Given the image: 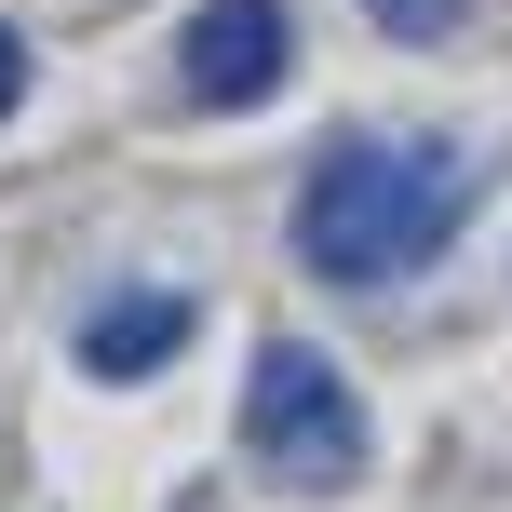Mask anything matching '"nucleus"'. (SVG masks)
I'll use <instances>...</instances> for the list:
<instances>
[{
  "label": "nucleus",
  "mask_w": 512,
  "mask_h": 512,
  "mask_svg": "<svg viewBox=\"0 0 512 512\" xmlns=\"http://www.w3.org/2000/svg\"><path fill=\"white\" fill-rule=\"evenodd\" d=\"M459 230H472V176H459V149H432V135H337V149L310 162V189H297L310 283H351V297L418 283Z\"/></svg>",
  "instance_id": "obj_1"
},
{
  "label": "nucleus",
  "mask_w": 512,
  "mask_h": 512,
  "mask_svg": "<svg viewBox=\"0 0 512 512\" xmlns=\"http://www.w3.org/2000/svg\"><path fill=\"white\" fill-rule=\"evenodd\" d=\"M378 27H391V41H445V27H459V0H378Z\"/></svg>",
  "instance_id": "obj_5"
},
{
  "label": "nucleus",
  "mask_w": 512,
  "mask_h": 512,
  "mask_svg": "<svg viewBox=\"0 0 512 512\" xmlns=\"http://www.w3.org/2000/svg\"><path fill=\"white\" fill-rule=\"evenodd\" d=\"M27 108V27H0V122Z\"/></svg>",
  "instance_id": "obj_6"
},
{
  "label": "nucleus",
  "mask_w": 512,
  "mask_h": 512,
  "mask_svg": "<svg viewBox=\"0 0 512 512\" xmlns=\"http://www.w3.org/2000/svg\"><path fill=\"white\" fill-rule=\"evenodd\" d=\"M283 68H297V14L283 0H203L176 27V95L189 108H256V95H283Z\"/></svg>",
  "instance_id": "obj_3"
},
{
  "label": "nucleus",
  "mask_w": 512,
  "mask_h": 512,
  "mask_svg": "<svg viewBox=\"0 0 512 512\" xmlns=\"http://www.w3.org/2000/svg\"><path fill=\"white\" fill-rule=\"evenodd\" d=\"M243 459L270 472V486H297V499H324V486L364 472V391L337 378L310 337H270V351H256V378H243Z\"/></svg>",
  "instance_id": "obj_2"
},
{
  "label": "nucleus",
  "mask_w": 512,
  "mask_h": 512,
  "mask_svg": "<svg viewBox=\"0 0 512 512\" xmlns=\"http://www.w3.org/2000/svg\"><path fill=\"white\" fill-rule=\"evenodd\" d=\"M189 324H203V310L176 297V283H122V297H95L81 310V378H162V364L189 351Z\"/></svg>",
  "instance_id": "obj_4"
}]
</instances>
